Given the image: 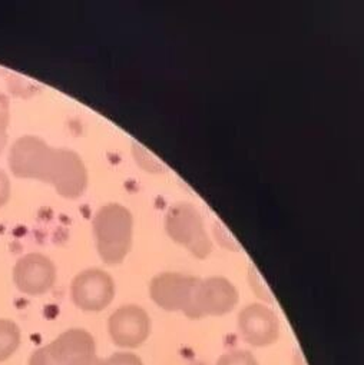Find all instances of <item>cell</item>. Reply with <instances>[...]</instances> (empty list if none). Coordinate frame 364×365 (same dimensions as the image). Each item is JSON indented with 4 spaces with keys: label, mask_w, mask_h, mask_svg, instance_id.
Here are the masks:
<instances>
[{
    "label": "cell",
    "mask_w": 364,
    "mask_h": 365,
    "mask_svg": "<svg viewBox=\"0 0 364 365\" xmlns=\"http://www.w3.org/2000/svg\"><path fill=\"white\" fill-rule=\"evenodd\" d=\"M93 336L81 328L68 329L49 345L36 349L29 365H71L74 361L95 354Z\"/></svg>",
    "instance_id": "5b68a950"
},
{
    "label": "cell",
    "mask_w": 364,
    "mask_h": 365,
    "mask_svg": "<svg viewBox=\"0 0 364 365\" xmlns=\"http://www.w3.org/2000/svg\"><path fill=\"white\" fill-rule=\"evenodd\" d=\"M217 365H258V361L248 351H231L221 355Z\"/></svg>",
    "instance_id": "4fadbf2b"
},
{
    "label": "cell",
    "mask_w": 364,
    "mask_h": 365,
    "mask_svg": "<svg viewBox=\"0 0 364 365\" xmlns=\"http://www.w3.org/2000/svg\"><path fill=\"white\" fill-rule=\"evenodd\" d=\"M56 281L55 264L42 254H28L18 259L14 268V282L18 289L31 297L51 291Z\"/></svg>",
    "instance_id": "ba28073f"
},
{
    "label": "cell",
    "mask_w": 364,
    "mask_h": 365,
    "mask_svg": "<svg viewBox=\"0 0 364 365\" xmlns=\"http://www.w3.org/2000/svg\"><path fill=\"white\" fill-rule=\"evenodd\" d=\"M166 231L169 237L187 247L197 258H206L211 252V241L204 230L197 210L188 204L172 207L166 215Z\"/></svg>",
    "instance_id": "277c9868"
},
{
    "label": "cell",
    "mask_w": 364,
    "mask_h": 365,
    "mask_svg": "<svg viewBox=\"0 0 364 365\" xmlns=\"http://www.w3.org/2000/svg\"><path fill=\"white\" fill-rule=\"evenodd\" d=\"M11 179L6 172L0 168V208L5 207L11 198Z\"/></svg>",
    "instance_id": "9a60e30c"
},
{
    "label": "cell",
    "mask_w": 364,
    "mask_h": 365,
    "mask_svg": "<svg viewBox=\"0 0 364 365\" xmlns=\"http://www.w3.org/2000/svg\"><path fill=\"white\" fill-rule=\"evenodd\" d=\"M238 329L247 344L258 348L277 342L280 336L277 315L261 304H251L240 312Z\"/></svg>",
    "instance_id": "9c48e42d"
},
{
    "label": "cell",
    "mask_w": 364,
    "mask_h": 365,
    "mask_svg": "<svg viewBox=\"0 0 364 365\" xmlns=\"http://www.w3.org/2000/svg\"><path fill=\"white\" fill-rule=\"evenodd\" d=\"M71 365H108L106 359L99 358L96 354H91L74 361Z\"/></svg>",
    "instance_id": "2e32d148"
},
{
    "label": "cell",
    "mask_w": 364,
    "mask_h": 365,
    "mask_svg": "<svg viewBox=\"0 0 364 365\" xmlns=\"http://www.w3.org/2000/svg\"><path fill=\"white\" fill-rule=\"evenodd\" d=\"M9 168L16 178L46 182L69 200L79 198L88 185L85 163L76 152L55 149L31 135L19 138L11 146Z\"/></svg>",
    "instance_id": "6da1fadb"
},
{
    "label": "cell",
    "mask_w": 364,
    "mask_h": 365,
    "mask_svg": "<svg viewBox=\"0 0 364 365\" xmlns=\"http://www.w3.org/2000/svg\"><path fill=\"white\" fill-rule=\"evenodd\" d=\"M108 365H143L142 359L132 352H115L106 359Z\"/></svg>",
    "instance_id": "5bb4252c"
},
{
    "label": "cell",
    "mask_w": 364,
    "mask_h": 365,
    "mask_svg": "<svg viewBox=\"0 0 364 365\" xmlns=\"http://www.w3.org/2000/svg\"><path fill=\"white\" fill-rule=\"evenodd\" d=\"M11 122V101L0 91V153L8 143V126Z\"/></svg>",
    "instance_id": "7c38bea8"
},
{
    "label": "cell",
    "mask_w": 364,
    "mask_h": 365,
    "mask_svg": "<svg viewBox=\"0 0 364 365\" xmlns=\"http://www.w3.org/2000/svg\"><path fill=\"white\" fill-rule=\"evenodd\" d=\"M197 279L196 277L165 272L151 281L149 295L162 309L186 312Z\"/></svg>",
    "instance_id": "30bf717a"
},
{
    "label": "cell",
    "mask_w": 364,
    "mask_h": 365,
    "mask_svg": "<svg viewBox=\"0 0 364 365\" xmlns=\"http://www.w3.org/2000/svg\"><path fill=\"white\" fill-rule=\"evenodd\" d=\"M108 329L115 345L132 349L141 346L148 339L151 319L141 307L123 305L111 315Z\"/></svg>",
    "instance_id": "52a82bcc"
},
{
    "label": "cell",
    "mask_w": 364,
    "mask_h": 365,
    "mask_svg": "<svg viewBox=\"0 0 364 365\" xmlns=\"http://www.w3.org/2000/svg\"><path fill=\"white\" fill-rule=\"evenodd\" d=\"M98 252L105 264H121L131 250L132 215L118 204H109L98 211L93 220Z\"/></svg>",
    "instance_id": "7a4b0ae2"
},
{
    "label": "cell",
    "mask_w": 364,
    "mask_h": 365,
    "mask_svg": "<svg viewBox=\"0 0 364 365\" xmlns=\"http://www.w3.org/2000/svg\"><path fill=\"white\" fill-rule=\"evenodd\" d=\"M74 304L91 312L105 309L115 297V284L109 274L99 268H91L78 274L71 285Z\"/></svg>",
    "instance_id": "8992f818"
},
{
    "label": "cell",
    "mask_w": 364,
    "mask_h": 365,
    "mask_svg": "<svg viewBox=\"0 0 364 365\" xmlns=\"http://www.w3.org/2000/svg\"><path fill=\"white\" fill-rule=\"evenodd\" d=\"M21 344V329L11 321L0 318V362L11 358Z\"/></svg>",
    "instance_id": "8fae6325"
},
{
    "label": "cell",
    "mask_w": 364,
    "mask_h": 365,
    "mask_svg": "<svg viewBox=\"0 0 364 365\" xmlns=\"http://www.w3.org/2000/svg\"><path fill=\"white\" fill-rule=\"evenodd\" d=\"M238 302L237 288L226 278L213 277L208 279H197L193 295L186 309V315L191 319L204 317H220L228 314Z\"/></svg>",
    "instance_id": "3957f363"
}]
</instances>
